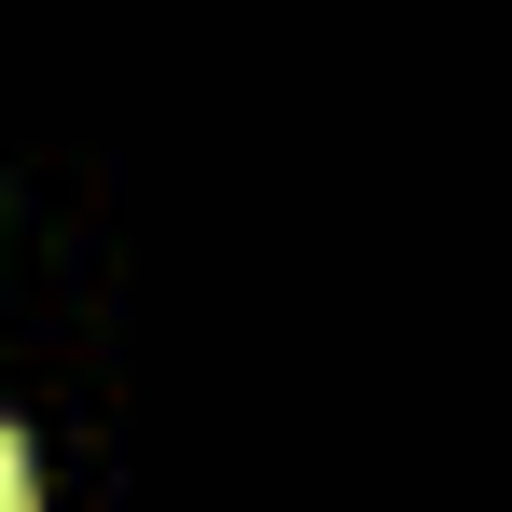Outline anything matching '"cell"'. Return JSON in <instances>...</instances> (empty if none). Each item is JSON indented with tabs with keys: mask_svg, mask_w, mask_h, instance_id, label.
<instances>
[{
	"mask_svg": "<svg viewBox=\"0 0 512 512\" xmlns=\"http://www.w3.org/2000/svg\"><path fill=\"white\" fill-rule=\"evenodd\" d=\"M0 512H42V485H28V429H0Z\"/></svg>",
	"mask_w": 512,
	"mask_h": 512,
	"instance_id": "obj_1",
	"label": "cell"
}]
</instances>
